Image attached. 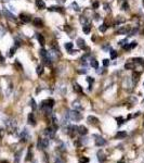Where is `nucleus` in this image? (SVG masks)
<instances>
[{"mask_svg":"<svg viewBox=\"0 0 144 163\" xmlns=\"http://www.w3.org/2000/svg\"><path fill=\"white\" fill-rule=\"evenodd\" d=\"M39 54H40V57L42 58V60L45 62V65H50L52 63V59H51V53L48 52L47 50L45 49H40L39 51Z\"/></svg>","mask_w":144,"mask_h":163,"instance_id":"f257e3e1","label":"nucleus"},{"mask_svg":"<svg viewBox=\"0 0 144 163\" xmlns=\"http://www.w3.org/2000/svg\"><path fill=\"white\" fill-rule=\"evenodd\" d=\"M98 159H99V161L101 163H103L104 161L106 160V158H105V155L103 153V151H99L98 152Z\"/></svg>","mask_w":144,"mask_h":163,"instance_id":"aec40b11","label":"nucleus"},{"mask_svg":"<svg viewBox=\"0 0 144 163\" xmlns=\"http://www.w3.org/2000/svg\"><path fill=\"white\" fill-rule=\"evenodd\" d=\"M4 34H6V30H4L3 27L0 25V37H2Z\"/></svg>","mask_w":144,"mask_h":163,"instance_id":"4c0bfd02","label":"nucleus"},{"mask_svg":"<svg viewBox=\"0 0 144 163\" xmlns=\"http://www.w3.org/2000/svg\"><path fill=\"white\" fill-rule=\"evenodd\" d=\"M78 73L79 74H87V70L85 68V70H80V71H78Z\"/></svg>","mask_w":144,"mask_h":163,"instance_id":"de8ad7c7","label":"nucleus"},{"mask_svg":"<svg viewBox=\"0 0 144 163\" xmlns=\"http://www.w3.org/2000/svg\"><path fill=\"white\" fill-rule=\"evenodd\" d=\"M73 107H74V109L77 111H80L82 110V107H81V104H80V102L78 101V100H76V101H74L73 102Z\"/></svg>","mask_w":144,"mask_h":163,"instance_id":"a211bd4d","label":"nucleus"},{"mask_svg":"<svg viewBox=\"0 0 144 163\" xmlns=\"http://www.w3.org/2000/svg\"><path fill=\"white\" fill-rule=\"evenodd\" d=\"M82 30H83V33L85 34H90V32H91V25L89 24V23H87V24H83V26H82Z\"/></svg>","mask_w":144,"mask_h":163,"instance_id":"2eb2a0df","label":"nucleus"},{"mask_svg":"<svg viewBox=\"0 0 144 163\" xmlns=\"http://www.w3.org/2000/svg\"><path fill=\"white\" fill-rule=\"evenodd\" d=\"M78 133L80 134V135H87L88 134V129H87V127L86 126H83V125H80V126H78Z\"/></svg>","mask_w":144,"mask_h":163,"instance_id":"ddd939ff","label":"nucleus"},{"mask_svg":"<svg viewBox=\"0 0 144 163\" xmlns=\"http://www.w3.org/2000/svg\"><path fill=\"white\" fill-rule=\"evenodd\" d=\"M29 103H30V107H31V109H33V110H36V109H37V106H36V102H35L34 99H31Z\"/></svg>","mask_w":144,"mask_h":163,"instance_id":"c756f323","label":"nucleus"},{"mask_svg":"<svg viewBox=\"0 0 144 163\" xmlns=\"http://www.w3.org/2000/svg\"><path fill=\"white\" fill-rule=\"evenodd\" d=\"M104 9L105 11H110V7L108 6V4H104Z\"/></svg>","mask_w":144,"mask_h":163,"instance_id":"49530a36","label":"nucleus"},{"mask_svg":"<svg viewBox=\"0 0 144 163\" xmlns=\"http://www.w3.org/2000/svg\"><path fill=\"white\" fill-rule=\"evenodd\" d=\"M4 61V58L3 57H0V63H3Z\"/></svg>","mask_w":144,"mask_h":163,"instance_id":"864d4df0","label":"nucleus"},{"mask_svg":"<svg viewBox=\"0 0 144 163\" xmlns=\"http://www.w3.org/2000/svg\"><path fill=\"white\" fill-rule=\"evenodd\" d=\"M103 65H104V66H108V65H110V60H108V59H104V60H103Z\"/></svg>","mask_w":144,"mask_h":163,"instance_id":"79ce46f5","label":"nucleus"},{"mask_svg":"<svg viewBox=\"0 0 144 163\" xmlns=\"http://www.w3.org/2000/svg\"><path fill=\"white\" fill-rule=\"evenodd\" d=\"M65 49L68 50V51H71L73 49V44L72 42H66L65 44Z\"/></svg>","mask_w":144,"mask_h":163,"instance_id":"c85d7f7f","label":"nucleus"},{"mask_svg":"<svg viewBox=\"0 0 144 163\" xmlns=\"http://www.w3.org/2000/svg\"><path fill=\"white\" fill-rule=\"evenodd\" d=\"M96 137V139H95V145L98 146V147H102V146H105L106 145V140L103 138V137H100V136H95Z\"/></svg>","mask_w":144,"mask_h":163,"instance_id":"423d86ee","label":"nucleus"},{"mask_svg":"<svg viewBox=\"0 0 144 163\" xmlns=\"http://www.w3.org/2000/svg\"><path fill=\"white\" fill-rule=\"evenodd\" d=\"M48 146H49V139H47V138H39V140H38V148L45 149Z\"/></svg>","mask_w":144,"mask_h":163,"instance_id":"20e7f679","label":"nucleus"},{"mask_svg":"<svg viewBox=\"0 0 144 163\" xmlns=\"http://www.w3.org/2000/svg\"><path fill=\"white\" fill-rule=\"evenodd\" d=\"M90 65L92 66V68H99V62L95 60V59H91V60H90Z\"/></svg>","mask_w":144,"mask_h":163,"instance_id":"b1692460","label":"nucleus"},{"mask_svg":"<svg viewBox=\"0 0 144 163\" xmlns=\"http://www.w3.org/2000/svg\"><path fill=\"white\" fill-rule=\"evenodd\" d=\"M64 8H62V7H59V6H52V7H50L48 10L51 12H60V13H62V12L64 11L63 10Z\"/></svg>","mask_w":144,"mask_h":163,"instance_id":"9d476101","label":"nucleus"},{"mask_svg":"<svg viewBox=\"0 0 144 163\" xmlns=\"http://www.w3.org/2000/svg\"><path fill=\"white\" fill-rule=\"evenodd\" d=\"M4 124H6V126H7V128L9 129L10 133L15 132V129H16V122H15V120L9 119V120H7V121L4 122Z\"/></svg>","mask_w":144,"mask_h":163,"instance_id":"f03ea898","label":"nucleus"},{"mask_svg":"<svg viewBox=\"0 0 144 163\" xmlns=\"http://www.w3.org/2000/svg\"><path fill=\"white\" fill-rule=\"evenodd\" d=\"M126 70H131V68H133V63H127V64L125 65Z\"/></svg>","mask_w":144,"mask_h":163,"instance_id":"ea45409f","label":"nucleus"},{"mask_svg":"<svg viewBox=\"0 0 144 163\" xmlns=\"http://www.w3.org/2000/svg\"><path fill=\"white\" fill-rule=\"evenodd\" d=\"M131 30V27L130 26H122L120 28H118V34H127Z\"/></svg>","mask_w":144,"mask_h":163,"instance_id":"9b49d317","label":"nucleus"},{"mask_svg":"<svg viewBox=\"0 0 144 163\" xmlns=\"http://www.w3.org/2000/svg\"><path fill=\"white\" fill-rule=\"evenodd\" d=\"M41 106H45V107H49V108H52L54 106V100L53 99H47L45 101L41 102Z\"/></svg>","mask_w":144,"mask_h":163,"instance_id":"1a4fd4ad","label":"nucleus"},{"mask_svg":"<svg viewBox=\"0 0 144 163\" xmlns=\"http://www.w3.org/2000/svg\"><path fill=\"white\" fill-rule=\"evenodd\" d=\"M20 19L22 20L24 23H29L30 21H31V18H30L29 15L25 14V13H21V14H20Z\"/></svg>","mask_w":144,"mask_h":163,"instance_id":"6e6552de","label":"nucleus"},{"mask_svg":"<svg viewBox=\"0 0 144 163\" xmlns=\"http://www.w3.org/2000/svg\"><path fill=\"white\" fill-rule=\"evenodd\" d=\"M34 25L36 27H42V21L40 19L36 18V19H34Z\"/></svg>","mask_w":144,"mask_h":163,"instance_id":"5701e85b","label":"nucleus"},{"mask_svg":"<svg viewBox=\"0 0 144 163\" xmlns=\"http://www.w3.org/2000/svg\"><path fill=\"white\" fill-rule=\"evenodd\" d=\"M30 156H33V153H31V150H28V153H27V158H26V160L27 161H28V160H30V158H31V157Z\"/></svg>","mask_w":144,"mask_h":163,"instance_id":"a18cd8bd","label":"nucleus"},{"mask_svg":"<svg viewBox=\"0 0 144 163\" xmlns=\"http://www.w3.org/2000/svg\"><path fill=\"white\" fill-rule=\"evenodd\" d=\"M88 162H89L88 158H80L79 159V163H88Z\"/></svg>","mask_w":144,"mask_h":163,"instance_id":"58836bf2","label":"nucleus"},{"mask_svg":"<svg viewBox=\"0 0 144 163\" xmlns=\"http://www.w3.org/2000/svg\"><path fill=\"white\" fill-rule=\"evenodd\" d=\"M110 58L112 59H116L117 58V52L115 50H110Z\"/></svg>","mask_w":144,"mask_h":163,"instance_id":"7c9ffc66","label":"nucleus"},{"mask_svg":"<svg viewBox=\"0 0 144 163\" xmlns=\"http://www.w3.org/2000/svg\"><path fill=\"white\" fill-rule=\"evenodd\" d=\"M103 49L106 50V51H110V50H112V47L110 46V44H107V45L103 46Z\"/></svg>","mask_w":144,"mask_h":163,"instance_id":"a19ab883","label":"nucleus"},{"mask_svg":"<svg viewBox=\"0 0 144 163\" xmlns=\"http://www.w3.org/2000/svg\"><path fill=\"white\" fill-rule=\"evenodd\" d=\"M68 116H69L71 120H73V121H75V122L81 120V114L79 113V111H77V110L69 111V112H68Z\"/></svg>","mask_w":144,"mask_h":163,"instance_id":"7ed1b4c3","label":"nucleus"},{"mask_svg":"<svg viewBox=\"0 0 144 163\" xmlns=\"http://www.w3.org/2000/svg\"><path fill=\"white\" fill-rule=\"evenodd\" d=\"M16 48H17V47H12L11 49H10V53H9V56H10V57H12V56H13V54L15 53V50H16Z\"/></svg>","mask_w":144,"mask_h":163,"instance_id":"72a5a7b5","label":"nucleus"},{"mask_svg":"<svg viewBox=\"0 0 144 163\" xmlns=\"http://www.w3.org/2000/svg\"><path fill=\"white\" fill-rule=\"evenodd\" d=\"M107 24L106 23H103L101 26L99 27V30H100V32H102V33H104V32H106V30H107Z\"/></svg>","mask_w":144,"mask_h":163,"instance_id":"bb28decb","label":"nucleus"},{"mask_svg":"<svg viewBox=\"0 0 144 163\" xmlns=\"http://www.w3.org/2000/svg\"><path fill=\"white\" fill-rule=\"evenodd\" d=\"M143 6H144V0H143Z\"/></svg>","mask_w":144,"mask_h":163,"instance_id":"4d7b16f0","label":"nucleus"},{"mask_svg":"<svg viewBox=\"0 0 144 163\" xmlns=\"http://www.w3.org/2000/svg\"><path fill=\"white\" fill-rule=\"evenodd\" d=\"M136 46H138V42H132L130 45H129V49H133V48H136Z\"/></svg>","mask_w":144,"mask_h":163,"instance_id":"473e14b6","label":"nucleus"},{"mask_svg":"<svg viewBox=\"0 0 144 163\" xmlns=\"http://www.w3.org/2000/svg\"><path fill=\"white\" fill-rule=\"evenodd\" d=\"M72 8L75 10V11H80V9H79V7H78V4H76V2H73L72 4Z\"/></svg>","mask_w":144,"mask_h":163,"instance_id":"2f4dec72","label":"nucleus"},{"mask_svg":"<svg viewBox=\"0 0 144 163\" xmlns=\"http://www.w3.org/2000/svg\"><path fill=\"white\" fill-rule=\"evenodd\" d=\"M36 37H37L38 42H39V44H40V45H41V46H45V37H43L41 34H36Z\"/></svg>","mask_w":144,"mask_h":163,"instance_id":"f3484780","label":"nucleus"},{"mask_svg":"<svg viewBox=\"0 0 144 163\" xmlns=\"http://www.w3.org/2000/svg\"><path fill=\"white\" fill-rule=\"evenodd\" d=\"M74 90H76L77 92H82V88H81V86H80L79 84L75 83L74 84Z\"/></svg>","mask_w":144,"mask_h":163,"instance_id":"393cba45","label":"nucleus"},{"mask_svg":"<svg viewBox=\"0 0 144 163\" xmlns=\"http://www.w3.org/2000/svg\"><path fill=\"white\" fill-rule=\"evenodd\" d=\"M121 9H122V10H128L129 9V4H127V2H124V4H122V6H121Z\"/></svg>","mask_w":144,"mask_h":163,"instance_id":"c9c22d12","label":"nucleus"},{"mask_svg":"<svg viewBox=\"0 0 144 163\" xmlns=\"http://www.w3.org/2000/svg\"><path fill=\"white\" fill-rule=\"evenodd\" d=\"M28 124L30 125H36V120H35L34 113H29L28 114Z\"/></svg>","mask_w":144,"mask_h":163,"instance_id":"4468645a","label":"nucleus"},{"mask_svg":"<svg viewBox=\"0 0 144 163\" xmlns=\"http://www.w3.org/2000/svg\"><path fill=\"white\" fill-rule=\"evenodd\" d=\"M87 120L90 124H93V125H96V124L99 123V119L95 118V116H92V115H89Z\"/></svg>","mask_w":144,"mask_h":163,"instance_id":"f8f14e48","label":"nucleus"},{"mask_svg":"<svg viewBox=\"0 0 144 163\" xmlns=\"http://www.w3.org/2000/svg\"><path fill=\"white\" fill-rule=\"evenodd\" d=\"M29 137H30V135H29V132H28V129H27V128L23 129V132L21 133V138H22L21 140L25 143V141H27L28 139H29Z\"/></svg>","mask_w":144,"mask_h":163,"instance_id":"39448f33","label":"nucleus"},{"mask_svg":"<svg viewBox=\"0 0 144 163\" xmlns=\"http://www.w3.org/2000/svg\"><path fill=\"white\" fill-rule=\"evenodd\" d=\"M93 8H94V9H98V8H99V2H94V4H93Z\"/></svg>","mask_w":144,"mask_h":163,"instance_id":"603ef678","label":"nucleus"},{"mask_svg":"<svg viewBox=\"0 0 144 163\" xmlns=\"http://www.w3.org/2000/svg\"><path fill=\"white\" fill-rule=\"evenodd\" d=\"M36 4L39 9H45V4L43 2V0H36Z\"/></svg>","mask_w":144,"mask_h":163,"instance_id":"4be33fe9","label":"nucleus"},{"mask_svg":"<svg viewBox=\"0 0 144 163\" xmlns=\"http://www.w3.org/2000/svg\"><path fill=\"white\" fill-rule=\"evenodd\" d=\"M125 137H127V133L126 132H118L117 134H116V138H118V139H124Z\"/></svg>","mask_w":144,"mask_h":163,"instance_id":"412c9836","label":"nucleus"},{"mask_svg":"<svg viewBox=\"0 0 144 163\" xmlns=\"http://www.w3.org/2000/svg\"><path fill=\"white\" fill-rule=\"evenodd\" d=\"M36 72H37L38 75H41L42 73H43V66H42V65H38Z\"/></svg>","mask_w":144,"mask_h":163,"instance_id":"cd10ccee","label":"nucleus"},{"mask_svg":"<svg viewBox=\"0 0 144 163\" xmlns=\"http://www.w3.org/2000/svg\"><path fill=\"white\" fill-rule=\"evenodd\" d=\"M20 156H21V151L17 152V153H16V156H15V162H16V163H19V161H20Z\"/></svg>","mask_w":144,"mask_h":163,"instance_id":"37998d69","label":"nucleus"},{"mask_svg":"<svg viewBox=\"0 0 144 163\" xmlns=\"http://www.w3.org/2000/svg\"><path fill=\"white\" fill-rule=\"evenodd\" d=\"M125 42H127V39H124V40H121V42H119V45H120V46H124V45H126Z\"/></svg>","mask_w":144,"mask_h":163,"instance_id":"8fccbe9b","label":"nucleus"},{"mask_svg":"<svg viewBox=\"0 0 144 163\" xmlns=\"http://www.w3.org/2000/svg\"><path fill=\"white\" fill-rule=\"evenodd\" d=\"M116 121H117V124H118V125H121V124L124 123V119L121 118V116H119V118L116 119Z\"/></svg>","mask_w":144,"mask_h":163,"instance_id":"e433bc0d","label":"nucleus"},{"mask_svg":"<svg viewBox=\"0 0 144 163\" xmlns=\"http://www.w3.org/2000/svg\"><path fill=\"white\" fill-rule=\"evenodd\" d=\"M77 45H78V47H79V48L83 49V48L86 47V42L83 40L82 38H78V39H77Z\"/></svg>","mask_w":144,"mask_h":163,"instance_id":"6ab92c4d","label":"nucleus"},{"mask_svg":"<svg viewBox=\"0 0 144 163\" xmlns=\"http://www.w3.org/2000/svg\"><path fill=\"white\" fill-rule=\"evenodd\" d=\"M118 163H124V160H121V161H119Z\"/></svg>","mask_w":144,"mask_h":163,"instance_id":"5fc2aeb1","label":"nucleus"},{"mask_svg":"<svg viewBox=\"0 0 144 163\" xmlns=\"http://www.w3.org/2000/svg\"><path fill=\"white\" fill-rule=\"evenodd\" d=\"M1 163H9V162H7V161H2Z\"/></svg>","mask_w":144,"mask_h":163,"instance_id":"6e6d98bb","label":"nucleus"},{"mask_svg":"<svg viewBox=\"0 0 144 163\" xmlns=\"http://www.w3.org/2000/svg\"><path fill=\"white\" fill-rule=\"evenodd\" d=\"M87 82L91 85V84L94 82V78H93V77H90V76H89V77H87Z\"/></svg>","mask_w":144,"mask_h":163,"instance_id":"c03bdc74","label":"nucleus"},{"mask_svg":"<svg viewBox=\"0 0 144 163\" xmlns=\"http://www.w3.org/2000/svg\"><path fill=\"white\" fill-rule=\"evenodd\" d=\"M54 163H64V162H63V161H62L60 158H57V159L55 160V162H54Z\"/></svg>","mask_w":144,"mask_h":163,"instance_id":"3c124183","label":"nucleus"},{"mask_svg":"<svg viewBox=\"0 0 144 163\" xmlns=\"http://www.w3.org/2000/svg\"><path fill=\"white\" fill-rule=\"evenodd\" d=\"M103 70H104V68H96V73H98V74H101V73H103L104 72V71H103Z\"/></svg>","mask_w":144,"mask_h":163,"instance_id":"09e8293b","label":"nucleus"},{"mask_svg":"<svg viewBox=\"0 0 144 163\" xmlns=\"http://www.w3.org/2000/svg\"><path fill=\"white\" fill-rule=\"evenodd\" d=\"M136 33H138V28H133L132 30L129 32V36H133V35H136Z\"/></svg>","mask_w":144,"mask_h":163,"instance_id":"f704fd0d","label":"nucleus"},{"mask_svg":"<svg viewBox=\"0 0 144 163\" xmlns=\"http://www.w3.org/2000/svg\"><path fill=\"white\" fill-rule=\"evenodd\" d=\"M3 14L6 15V16H7L9 20H12V21H15V20H16V18H15L14 15L12 14L11 12L8 11V10H3Z\"/></svg>","mask_w":144,"mask_h":163,"instance_id":"dca6fc26","label":"nucleus"},{"mask_svg":"<svg viewBox=\"0 0 144 163\" xmlns=\"http://www.w3.org/2000/svg\"><path fill=\"white\" fill-rule=\"evenodd\" d=\"M133 62H134V63H138V64H141V65L144 64V60L142 58H134V59H133Z\"/></svg>","mask_w":144,"mask_h":163,"instance_id":"a878e982","label":"nucleus"},{"mask_svg":"<svg viewBox=\"0 0 144 163\" xmlns=\"http://www.w3.org/2000/svg\"><path fill=\"white\" fill-rule=\"evenodd\" d=\"M45 134L49 137V138H53L54 135H55V131H54V128H52V127H48V128L45 129Z\"/></svg>","mask_w":144,"mask_h":163,"instance_id":"0eeeda50","label":"nucleus"}]
</instances>
